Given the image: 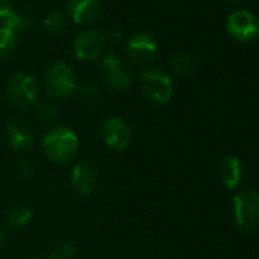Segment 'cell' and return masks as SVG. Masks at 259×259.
Masks as SVG:
<instances>
[{"instance_id": "8", "label": "cell", "mask_w": 259, "mask_h": 259, "mask_svg": "<svg viewBox=\"0 0 259 259\" xmlns=\"http://www.w3.org/2000/svg\"><path fill=\"white\" fill-rule=\"evenodd\" d=\"M123 54H125V58L128 61H132L133 64H138V66L150 64L151 61L156 60L159 54V45L153 35L139 32L126 40L123 46Z\"/></svg>"}, {"instance_id": "19", "label": "cell", "mask_w": 259, "mask_h": 259, "mask_svg": "<svg viewBox=\"0 0 259 259\" xmlns=\"http://www.w3.org/2000/svg\"><path fill=\"white\" fill-rule=\"evenodd\" d=\"M17 40L19 35L16 32H13L5 26H0V60L8 58L14 52L17 46Z\"/></svg>"}, {"instance_id": "15", "label": "cell", "mask_w": 259, "mask_h": 259, "mask_svg": "<svg viewBox=\"0 0 259 259\" xmlns=\"http://www.w3.org/2000/svg\"><path fill=\"white\" fill-rule=\"evenodd\" d=\"M34 212L26 204H14L5 212V224L11 229H22L31 223Z\"/></svg>"}, {"instance_id": "5", "label": "cell", "mask_w": 259, "mask_h": 259, "mask_svg": "<svg viewBox=\"0 0 259 259\" xmlns=\"http://www.w3.org/2000/svg\"><path fill=\"white\" fill-rule=\"evenodd\" d=\"M99 75L102 81L114 92H126L135 84L133 72L114 54H108L101 60Z\"/></svg>"}, {"instance_id": "27", "label": "cell", "mask_w": 259, "mask_h": 259, "mask_svg": "<svg viewBox=\"0 0 259 259\" xmlns=\"http://www.w3.org/2000/svg\"><path fill=\"white\" fill-rule=\"evenodd\" d=\"M229 2H230V4H235V5H238V4H242L244 0H229Z\"/></svg>"}, {"instance_id": "14", "label": "cell", "mask_w": 259, "mask_h": 259, "mask_svg": "<svg viewBox=\"0 0 259 259\" xmlns=\"http://www.w3.org/2000/svg\"><path fill=\"white\" fill-rule=\"evenodd\" d=\"M218 174L223 185L229 189H235L242 179V163L235 156H227L218 166Z\"/></svg>"}, {"instance_id": "22", "label": "cell", "mask_w": 259, "mask_h": 259, "mask_svg": "<svg viewBox=\"0 0 259 259\" xmlns=\"http://www.w3.org/2000/svg\"><path fill=\"white\" fill-rule=\"evenodd\" d=\"M75 254H76L75 245H73L72 242L64 241V242L57 244V245L52 248L49 259H73Z\"/></svg>"}, {"instance_id": "24", "label": "cell", "mask_w": 259, "mask_h": 259, "mask_svg": "<svg viewBox=\"0 0 259 259\" xmlns=\"http://www.w3.org/2000/svg\"><path fill=\"white\" fill-rule=\"evenodd\" d=\"M17 171H19V176L23 179H31L34 176V166L26 160H23L17 165Z\"/></svg>"}, {"instance_id": "11", "label": "cell", "mask_w": 259, "mask_h": 259, "mask_svg": "<svg viewBox=\"0 0 259 259\" xmlns=\"http://www.w3.org/2000/svg\"><path fill=\"white\" fill-rule=\"evenodd\" d=\"M66 16L79 26L96 23L102 16L99 0H67Z\"/></svg>"}, {"instance_id": "4", "label": "cell", "mask_w": 259, "mask_h": 259, "mask_svg": "<svg viewBox=\"0 0 259 259\" xmlns=\"http://www.w3.org/2000/svg\"><path fill=\"white\" fill-rule=\"evenodd\" d=\"M38 82L32 75L16 73L7 85V99L16 108H29L38 102Z\"/></svg>"}, {"instance_id": "2", "label": "cell", "mask_w": 259, "mask_h": 259, "mask_svg": "<svg viewBox=\"0 0 259 259\" xmlns=\"http://www.w3.org/2000/svg\"><path fill=\"white\" fill-rule=\"evenodd\" d=\"M139 89L142 96L154 105L168 104L174 92L171 75L160 67L144 70L139 76Z\"/></svg>"}, {"instance_id": "20", "label": "cell", "mask_w": 259, "mask_h": 259, "mask_svg": "<svg viewBox=\"0 0 259 259\" xmlns=\"http://www.w3.org/2000/svg\"><path fill=\"white\" fill-rule=\"evenodd\" d=\"M76 96L79 99V102L85 104V105H93L99 101L101 98V89L98 84L95 82H87V84H82L76 89Z\"/></svg>"}, {"instance_id": "6", "label": "cell", "mask_w": 259, "mask_h": 259, "mask_svg": "<svg viewBox=\"0 0 259 259\" xmlns=\"http://www.w3.org/2000/svg\"><path fill=\"white\" fill-rule=\"evenodd\" d=\"M233 213L241 230L251 232L259 227V194L251 189L238 192L233 198Z\"/></svg>"}, {"instance_id": "3", "label": "cell", "mask_w": 259, "mask_h": 259, "mask_svg": "<svg viewBox=\"0 0 259 259\" xmlns=\"http://www.w3.org/2000/svg\"><path fill=\"white\" fill-rule=\"evenodd\" d=\"M46 93L52 101H64L75 95L78 84L73 69L63 61L54 63L45 72Z\"/></svg>"}, {"instance_id": "9", "label": "cell", "mask_w": 259, "mask_h": 259, "mask_svg": "<svg viewBox=\"0 0 259 259\" xmlns=\"http://www.w3.org/2000/svg\"><path fill=\"white\" fill-rule=\"evenodd\" d=\"M227 32L241 43H250L259 35V20L247 10H235L227 17Z\"/></svg>"}, {"instance_id": "23", "label": "cell", "mask_w": 259, "mask_h": 259, "mask_svg": "<svg viewBox=\"0 0 259 259\" xmlns=\"http://www.w3.org/2000/svg\"><path fill=\"white\" fill-rule=\"evenodd\" d=\"M14 13V7L11 0H0V26L10 19V16Z\"/></svg>"}, {"instance_id": "18", "label": "cell", "mask_w": 259, "mask_h": 259, "mask_svg": "<svg viewBox=\"0 0 259 259\" xmlns=\"http://www.w3.org/2000/svg\"><path fill=\"white\" fill-rule=\"evenodd\" d=\"M32 23H34V19L29 13H22V11H14L10 19L4 23L5 28L11 29L13 32H16L17 35L29 31L32 28Z\"/></svg>"}, {"instance_id": "13", "label": "cell", "mask_w": 259, "mask_h": 259, "mask_svg": "<svg viewBox=\"0 0 259 259\" xmlns=\"http://www.w3.org/2000/svg\"><path fill=\"white\" fill-rule=\"evenodd\" d=\"M7 139L13 151H29L35 145V133L29 123L16 119L7 125Z\"/></svg>"}, {"instance_id": "10", "label": "cell", "mask_w": 259, "mask_h": 259, "mask_svg": "<svg viewBox=\"0 0 259 259\" xmlns=\"http://www.w3.org/2000/svg\"><path fill=\"white\" fill-rule=\"evenodd\" d=\"M107 46V35L99 29H84L73 38V52L82 61L98 60Z\"/></svg>"}, {"instance_id": "1", "label": "cell", "mask_w": 259, "mask_h": 259, "mask_svg": "<svg viewBox=\"0 0 259 259\" xmlns=\"http://www.w3.org/2000/svg\"><path fill=\"white\" fill-rule=\"evenodd\" d=\"M45 156L55 165L70 163L79 150V139L72 128L57 125L51 128L41 141Z\"/></svg>"}, {"instance_id": "26", "label": "cell", "mask_w": 259, "mask_h": 259, "mask_svg": "<svg viewBox=\"0 0 259 259\" xmlns=\"http://www.w3.org/2000/svg\"><path fill=\"white\" fill-rule=\"evenodd\" d=\"M5 242H7V233H5L4 227L0 226V248L5 245Z\"/></svg>"}, {"instance_id": "25", "label": "cell", "mask_w": 259, "mask_h": 259, "mask_svg": "<svg viewBox=\"0 0 259 259\" xmlns=\"http://www.w3.org/2000/svg\"><path fill=\"white\" fill-rule=\"evenodd\" d=\"M122 37H123V35H122V32H120V31L113 29V31H110V32H108V35H107V41H108V40L117 41V40H120Z\"/></svg>"}, {"instance_id": "28", "label": "cell", "mask_w": 259, "mask_h": 259, "mask_svg": "<svg viewBox=\"0 0 259 259\" xmlns=\"http://www.w3.org/2000/svg\"><path fill=\"white\" fill-rule=\"evenodd\" d=\"M31 259H40V257H31Z\"/></svg>"}, {"instance_id": "17", "label": "cell", "mask_w": 259, "mask_h": 259, "mask_svg": "<svg viewBox=\"0 0 259 259\" xmlns=\"http://www.w3.org/2000/svg\"><path fill=\"white\" fill-rule=\"evenodd\" d=\"M67 28V16L63 11H52L41 20V29L51 35H60Z\"/></svg>"}, {"instance_id": "12", "label": "cell", "mask_w": 259, "mask_h": 259, "mask_svg": "<svg viewBox=\"0 0 259 259\" xmlns=\"http://www.w3.org/2000/svg\"><path fill=\"white\" fill-rule=\"evenodd\" d=\"M96 169L85 160L78 162L70 172V186L79 197H89L96 189Z\"/></svg>"}, {"instance_id": "16", "label": "cell", "mask_w": 259, "mask_h": 259, "mask_svg": "<svg viewBox=\"0 0 259 259\" xmlns=\"http://www.w3.org/2000/svg\"><path fill=\"white\" fill-rule=\"evenodd\" d=\"M169 70L180 78H186L197 72V61L189 54H177L169 61Z\"/></svg>"}, {"instance_id": "7", "label": "cell", "mask_w": 259, "mask_h": 259, "mask_svg": "<svg viewBox=\"0 0 259 259\" xmlns=\"http://www.w3.org/2000/svg\"><path fill=\"white\" fill-rule=\"evenodd\" d=\"M99 138L102 144L113 150V151H125L133 139V133L130 125L119 116L107 117L101 128H99Z\"/></svg>"}, {"instance_id": "21", "label": "cell", "mask_w": 259, "mask_h": 259, "mask_svg": "<svg viewBox=\"0 0 259 259\" xmlns=\"http://www.w3.org/2000/svg\"><path fill=\"white\" fill-rule=\"evenodd\" d=\"M35 116L43 122H55L58 117V107L54 102H37L34 105Z\"/></svg>"}]
</instances>
